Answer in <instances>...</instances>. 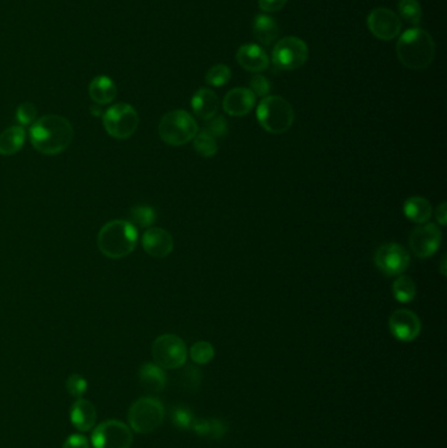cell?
<instances>
[{
  "label": "cell",
  "mask_w": 447,
  "mask_h": 448,
  "mask_svg": "<svg viewBox=\"0 0 447 448\" xmlns=\"http://www.w3.org/2000/svg\"><path fill=\"white\" fill-rule=\"evenodd\" d=\"M157 222V211L149 206H135L130 210V223L147 228Z\"/></svg>",
  "instance_id": "obj_29"
},
{
  "label": "cell",
  "mask_w": 447,
  "mask_h": 448,
  "mask_svg": "<svg viewBox=\"0 0 447 448\" xmlns=\"http://www.w3.org/2000/svg\"><path fill=\"white\" fill-rule=\"evenodd\" d=\"M87 385H88V383L79 373L70 375L66 382V388L68 390V393L76 398H83L84 393L87 392Z\"/></svg>",
  "instance_id": "obj_34"
},
{
  "label": "cell",
  "mask_w": 447,
  "mask_h": 448,
  "mask_svg": "<svg viewBox=\"0 0 447 448\" xmlns=\"http://www.w3.org/2000/svg\"><path fill=\"white\" fill-rule=\"evenodd\" d=\"M260 126L270 134L286 133L294 124V109L281 96H266L260 101L256 110Z\"/></svg>",
  "instance_id": "obj_4"
},
{
  "label": "cell",
  "mask_w": 447,
  "mask_h": 448,
  "mask_svg": "<svg viewBox=\"0 0 447 448\" xmlns=\"http://www.w3.org/2000/svg\"><path fill=\"white\" fill-rule=\"evenodd\" d=\"M308 59L306 42L298 37H285L275 43L272 60L274 66L282 71H294L303 66Z\"/></svg>",
  "instance_id": "obj_9"
},
{
  "label": "cell",
  "mask_w": 447,
  "mask_h": 448,
  "mask_svg": "<svg viewBox=\"0 0 447 448\" xmlns=\"http://www.w3.org/2000/svg\"><path fill=\"white\" fill-rule=\"evenodd\" d=\"M391 334L401 342H412L421 332V321L419 316L408 309H398L389 316Z\"/></svg>",
  "instance_id": "obj_14"
},
{
  "label": "cell",
  "mask_w": 447,
  "mask_h": 448,
  "mask_svg": "<svg viewBox=\"0 0 447 448\" xmlns=\"http://www.w3.org/2000/svg\"><path fill=\"white\" fill-rule=\"evenodd\" d=\"M91 440L95 448H130L133 444V434L124 422L109 420L96 426Z\"/></svg>",
  "instance_id": "obj_10"
},
{
  "label": "cell",
  "mask_w": 447,
  "mask_h": 448,
  "mask_svg": "<svg viewBox=\"0 0 447 448\" xmlns=\"http://www.w3.org/2000/svg\"><path fill=\"white\" fill-rule=\"evenodd\" d=\"M236 60L244 70L251 73H261L269 66L265 50L256 43L243 45L236 51Z\"/></svg>",
  "instance_id": "obj_17"
},
{
  "label": "cell",
  "mask_w": 447,
  "mask_h": 448,
  "mask_svg": "<svg viewBox=\"0 0 447 448\" xmlns=\"http://www.w3.org/2000/svg\"><path fill=\"white\" fill-rule=\"evenodd\" d=\"M206 83L213 87H224L231 79V70L226 65H216L211 67L206 74Z\"/></svg>",
  "instance_id": "obj_31"
},
{
  "label": "cell",
  "mask_w": 447,
  "mask_h": 448,
  "mask_svg": "<svg viewBox=\"0 0 447 448\" xmlns=\"http://www.w3.org/2000/svg\"><path fill=\"white\" fill-rule=\"evenodd\" d=\"M152 358L163 370H176L185 365L188 348L179 336L163 334L152 343Z\"/></svg>",
  "instance_id": "obj_8"
},
{
  "label": "cell",
  "mask_w": 447,
  "mask_h": 448,
  "mask_svg": "<svg viewBox=\"0 0 447 448\" xmlns=\"http://www.w3.org/2000/svg\"><path fill=\"white\" fill-rule=\"evenodd\" d=\"M90 97L98 105H107L116 99L117 87L108 76H98L90 83Z\"/></svg>",
  "instance_id": "obj_21"
},
{
  "label": "cell",
  "mask_w": 447,
  "mask_h": 448,
  "mask_svg": "<svg viewBox=\"0 0 447 448\" xmlns=\"http://www.w3.org/2000/svg\"><path fill=\"white\" fill-rule=\"evenodd\" d=\"M416 292H417L416 283L411 277L400 275L392 284L394 298L396 299L399 303H411L416 298Z\"/></svg>",
  "instance_id": "obj_26"
},
{
  "label": "cell",
  "mask_w": 447,
  "mask_h": 448,
  "mask_svg": "<svg viewBox=\"0 0 447 448\" xmlns=\"http://www.w3.org/2000/svg\"><path fill=\"white\" fill-rule=\"evenodd\" d=\"M404 215L416 224H424L429 222L433 214L431 202L423 197H412L406 199L403 206Z\"/></svg>",
  "instance_id": "obj_23"
},
{
  "label": "cell",
  "mask_w": 447,
  "mask_h": 448,
  "mask_svg": "<svg viewBox=\"0 0 447 448\" xmlns=\"http://www.w3.org/2000/svg\"><path fill=\"white\" fill-rule=\"evenodd\" d=\"M396 54L403 66L411 70H424L431 65L436 57V43L431 34L421 28L406 29L400 36Z\"/></svg>",
  "instance_id": "obj_2"
},
{
  "label": "cell",
  "mask_w": 447,
  "mask_h": 448,
  "mask_svg": "<svg viewBox=\"0 0 447 448\" xmlns=\"http://www.w3.org/2000/svg\"><path fill=\"white\" fill-rule=\"evenodd\" d=\"M280 33L278 25L273 17L258 15L253 21V36L261 45H270L277 40Z\"/></svg>",
  "instance_id": "obj_24"
},
{
  "label": "cell",
  "mask_w": 447,
  "mask_h": 448,
  "mask_svg": "<svg viewBox=\"0 0 447 448\" xmlns=\"http://www.w3.org/2000/svg\"><path fill=\"white\" fill-rule=\"evenodd\" d=\"M214 354H216V351H214L213 345L206 341L196 342L191 348V361L197 365H206L209 362H211L214 358Z\"/></svg>",
  "instance_id": "obj_30"
},
{
  "label": "cell",
  "mask_w": 447,
  "mask_h": 448,
  "mask_svg": "<svg viewBox=\"0 0 447 448\" xmlns=\"http://www.w3.org/2000/svg\"><path fill=\"white\" fill-rule=\"evenodd\" d=\"M102 124L112 138L125 141L137 132L140 116L132 105L120 102L102 113Z\"/></svg>",
  "instance_id": "obj_7"
},
{
  "label": "cell",
  "mask_w": 447,
  "mask_h": 448,
  "mask_svg": "<svg viewBox=\"0 0 447 448\" xmlns=\"http://www.w3.org/2000/svg\"><path fill=\"white\" fill-rule=\"evenodd\" d=\"M74 127L65 117L48 114L34 121L31 126V143L43 155H59L65 152L74 139Z\"/></svg>",
  "instance_id": "obj_1"
},
{
  "label": "cell",
  "mask_w": 447,
  "mask_h": 448,
  "mask_svg": "<svg viewBox=\"0 0 447 448\" xmlns=\"http://www.w3.org/2000/svg\"><path fill=\"white\" fill-rule=\"evenodd\" d=\"M25 133L23 126H12L0 134V155L12 156L24 146Z\"/></svg>",
  "instance_id": "obj_22"
},
{
  "label": "cell",
  "mask_w": 447,
  "mask_h": 448,
  "mask_svg": "<svg viewBox=\"0 0 447 448\" xmlns=\"http://www.w3.org/2000/svg\"><path fill=\"white\" fill-rule=\"evenodd\" d=\"M142 247L151 257L164 258L174 250V238L163 228L151 227L142 236Z\"/></svg>",
  "instance_id": "obj_15"
},
{
  "label": "cell",
  "mask_w": 447,
  "mask_h": 448,
  "mask_svg": "<svg viewBox=\"0 0 447 448\" xmlns=\"http://www.w3.org/2000/svg\"><path fill=\"white\" fill-rule=\"evenodd\" d=\"M201 371L194 367H188L184 373V385L188 390H197L201 384Z\"/></svg>",
  "instance_id": "obj_37"
},
{
  "label": "cell",
  "mask_w": 447,
  "mask_h": 448,
  "mask_svg": "<svg viewBox=\"0 0 447 448\" xmlns=\"http://www.w3.org/2000/svg\"><path fill=\"white\" fill-rule=\"evenodd\" d=\"M127 420L135 432L149 434L155 432L164 421V407L157 398H140L129 409Z\"/></svg>",
  "instance_id": "obj_6"
},
{
  "label": "cell",
  "mask_w": 447,
  "mask_h": 448,
  "mask_svg": "<svg viewBox=\"0 0 447 448\" xmlns=\"http://www.w3.org/2000/svg\"><path fill=\"white\" fill-rule=\"evenodd\" d=\"M399 14L406 23L419 25L423 16V9L419 0H399Z\"/></svg>",
  "instance_id": "obj_28"
},
{
  "label": "cell",
  "mask_w": 447,
  "mask_h": 448,
  "mask_svg": "<svg viewBox=\"0 0 447 448\" xmlns=\"http://www.w3.org/2000/svg\"><path fill=\"white\" fill-rule=\"evenodd\" d=\"M199 133L196 119L185 110H172L162 118L159 124V137L169 146H182L193 141Z\"/></svg>",
  "instance_id": "obj_5"
},
{
  "label": "cell",
  "mask_w": 447,
  "mask_h": 448,
  "mask_svg": "<svg viewBox=\"0 0 447 448\" xmlns=\"http://www.w3.org/2000/svg\"><path fill=\"white\" fill-rule=\"evenodd\" d=\"M249 85H251V91L253 92V95L260 96V97L269 96V92L272 90L270 82L266 79L265 76L260 74H255L251 78Z\"/></svg>",
  "instance_id": "obj_35"
},
{
  "label": "cell",
  "mask_w": 447,
  "mask_h": 448,
  "mask_svg": "<svg viewBox=\"0 0 447 448\" xmlns=\"http://www.w3.org/2000/svg\"><path fill=\"white\" fill-rule=\"evenodd\" d=\"M207 133L211 134L214 138H222L228 133V122L222 116L213 117L211 119L207 121V126L205 127Z\"/></svg>",
  "instance_id": "obj_36"
},
{
  "label": "cell",
  "mask_w": 447,
  "mask_h": 448,
  "mask_svg": "<svg viewBox=\"0 0 447 448\" xmlns=\"http://www.w3.org/2000/svg\"><path fill=\"white\" fill-rule=\"evenodd\" d=\"M193 149L202 158H213L218 152V144L216 138L204 129L201 132L199 130V133L193 138Z\"/></svg>",
  "instance_id": "obj_27"
},
{
  "label": "cell",
  "mask_w": 447,
  "mask_h": 448,
  "mask_svg": "<svg viewBox=\"0 0 447 448\" xmlns=\"http://www.w3.org/2000/svg\"><path fill=\"white\" fill-rule=\"evenodd\" d=\"M16 119L20 126H32L37 119V109L31 102L20 104L16 110Z\"/></svg>",
  "instance_id": "obj_33"
},
{
  "label": "cell",
  "mask_w": 447,
  "mask_h": 448,
  "mask_svg": "<svg viewBox=\"0 0 447 448\" xmlns=\"http://www.w3.org/2000/svg\"><path fill=\"white\" fill-rule=\"evenodd\" d=\"M446 261H447V257H446V255H445V256L442 257V261H441V266H439V270H441V274H442L443 277H445V275H446L447 274Z\"/></svg>",
  "instance_id": "obj_41"
},
{
  "label": "cell",
  "mask_w": 447,
  "mask_h": 448,
  "mask_svg": "<svg viewBox=\"0 0 447 448\" xmlns=\"http://www.w3.org/2000/svg\"><path fill=\"white\" fill-rule=\"evenodd\" d=\"M138 242V230L129 220H112L98 235V247L105 257L124 258L133 252Z\"/></svg>",
  "instance_id": "obj_3"
},
{
  "label": "cell",
  "mask_w": 447,
  "mask_h": 448,
  "mask_svg": "<svg viewBox=\"0 0 447 448\" xmlns=\"http://www.w3.org/2000/svg\"><path fill=\"white\" fill-rule=\"evenodd\" d=\"M442 233L434 223H424L414 228L409 238V247L419 258H429L438 250Z\"/></svg>",
  "instance_id": "obj_12"
},
{
  "label": "cell",
  "mask_w": 447,
  "mask_h": 448,
  "mask_svg": "<svg viewBox=\"0 0 447 448\" xmlns=\"http://www.w3.org/2000/svg\"><path fill=\"white\" fill-rule=\"evenodd\" d=\"M288 0H258V7L264 12L281 11Z\"/></svg>",
  "instance_id": "obj_39"
},
{
  "label": "cell",
  "mask_w": 447,
  "mask_h": 448,
  "mask_svg": "<svg viewBox=\"0 0 447 448\" xmlns=\"http://www.w3.org/2000/svg\"><path fill=\"white\" fill-rule=\"evenodd\" d=\"M194 422L193 413L186 407H176L172 410V423L180 430H191Z\"/></svg>",
  "instance_id": "obj_32"
},
{
  "label": "cell",
  "mask_w": 447,
  "mask_h": 448,
  "mask_svg": "<svg viewBox=\"0 0 447 448\" xmlns=\"http://www.w3.org/2000/svg\"><path fill=\"white\" fill-rule=\"evenodd\" d=\"M374 262L382 273L387 277H392L406 272L411 264V256L403 245L396 242H389L377 249Z\"/></svg>",
  "instance_id": "obj_11"
},
{
  "label": "cell",
  "mask_w": 447,
  "mask_h": 448,
  "mask_svg": "<svg viewBox=\"0 0 447 448\" xmlns=\"http://www.w3.org/2000/svg\"><path fill=\"white\" fill-rule=\"evenodd\" d=\"M96 417H98L96 407H93V404L88 400L84 398H78L73 404L70 412L71 423L80 432H88L93 429L96 423Z\"/></svg>",
  "instance_id": "obj_19"
},
{
  "label": "cell",
  "mask_w": 447,
  "mask_h": 448,
  "mask_svg": "<svg viewBox=\"0 0 447 448\" xmlns=\"http://www.w3.org/2000/svg\"><path fill=\"white\" fill-rule=\"evenodd\" d=\"M446 202H442L441 205H439L438 208H437V211H436V218H437V222H438L441 225H446V219H447V208H446Z\"/></svg>",
  "instance_id": "obj_40"
},
{
  "label": "cell",
  "mask_w": 447,
  "mask_h": 448,
  "mask_svg": "<svg viewBox=\"0 0 447 448\" xmlns=\"http://www.w3.org/2000/svg\"><path fill=\"white\" fill-rule=\"evenodd\" d=\"M256 96L248 88H233L224 99V109L232 117H244L255 108Z\"/></svg>",
  "instance_id": "obj_16"
},
{
  "label": "cell",
  "mask_w": 447,
  "mask_h": 448,
  "mask_svg": "<svg viewBox=\"0 0 447 448\" xmlns=\"http://www.w3.org/2000/svg\"><path fill=\"white\" fill-rule=\"evenodd\" d=\"M367 28L378 40L391 41L400 34L401 20L394 11L379 7L369 14Z\"/></svg>",
  "instance_id": "obj_13"
},
{
  "label": "cell",
  "mask_w": 447,
  "mask_h": 448,
  "mask_svg": "<svg viewBox=\"0 0 447 448\" xmlns=\"http://www.w3.org/2000/svg\"><path fill=\"white\" fill-rule=\"evenodd\" d=\"M191 430L204 438L221 439L228 429L222 421L210 418V420H194Z\"/></svg>",
  "instance_id": "obj_25"
},
{
  "label": "cell",
  "mask_w": 447,
  "mask_h": 448,
  "mask_svg": "<svg viewBox=\"0 0 447 448\" xmlns=\"http://www.w3.org/2000/svg\"><path fill=\"white\" fill-rule=\"evenodd\" d=\"M218 108H219V100L216 93L211 90L201 88L191 97V109L199 119H204V121L211 119L213 117L216 116Z\"/></svg>",
  "instance_id": "obj_18"
},
{
  "label": "cell",
  "mask_w": 447,
  "mask_h": 448,
  "mask_svg": "<svg viewBox=\"0 0 447 448\" xmlns=\"http://www.w3.org/2000/svg\"><path fill=\"white\" fill-rule=\"evenodd\" d=\"M140 382L142 387L152 393H159L166 388L167 375L162 367L155 363H144L140 368Z\"/></svg>",
  "instance_id": "obj_20"
},
{
  "label": "cell",
  "mask_w": 447,
  "mask_h": 448,
  "mask_svg": "<svg viewBox=\"0 0 447 448\" xmlns=\"http://www.w3.org/2000/svg\"><path fill=\"white\" fill-rule=\"evenodd\" d=\"M63 448H90V443L83 435L73 434L63 443Z\"/></svg>",
  "instance_id": "obj_38"
}]
</instances>
